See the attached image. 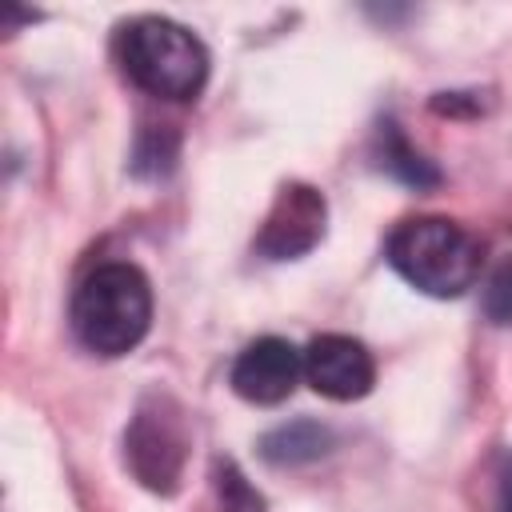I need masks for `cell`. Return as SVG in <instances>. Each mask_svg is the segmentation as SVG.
<instances>
[{
	"label": "cell",
	"mask_w": 512,
	"mask_h": 512,
	"mask_svg": "<svg viewBox=\"0 0 512 512\" xmlns=\"http://www.w3.org/2000/svg\"><path fill=\"white\" fill-rule=\"evenodd\" d=\"M320 236H324V196L308 184H288L280 188L256 244L272 260H296Z\"/></svg>",
	"instance_id": "cell-7"
},
{
	"label": "cell",
	"mask_w": 512,
	"mask_h": 512,
	"mask_svg": "<svg viewBox=\"0 0 512 512\" xmlns=\"http://www.w3.org/2000/svg\"><path fill=\"white\" fill-rule=\"evenodd\" d=\"M120 64L132 84L160 100H192L208 80L204 44L176 20L144 16L120 36Z\"/></svg>",
	"instance_id": "cell-2"
},
{
	"label": "cell",
	"mask_w": 512,
	"mask_h": 512,
	"mask_svg": "<svg viewBox=\"0 0 512 512\" xmlns=\"http://www.w3.org/2000/svg\"><path fill=\"white\" fill-rule=\"evenodd\" d=\"M304 376V352L280 336L252 340L232 364V388L252 404H280Z\"/></svg>",
	"instance_id": "cell-6"
},
{
	"label": "cell",
	"mask_w": 512,
	"mask_h": 512,
	"mask_svg": "<svg viewBox=\"0 0 512 512\" xmlns=\"http://www.w3.org/2000/svg\"><path fill=\"white\" fill-rule=\"evenodd\" d=\"M484 312L496 320V324H508L512 320V260H504L488 284H484Z\"/></svg>",
	"instance_id": "cell-10"
},
{
	"label": "cell",
	"mask_w": 512,
	"mask_h": 512,
	"mask_svg": "<svg viewBox=\"0 0 512 512\" xmlns=\"http://www.w3.org/2000/svg\"><path fill=\"white\" fill-rule=\"evenodd\" d=\"M216 492H220V508L224 512H268L264 496L244 480V472L236 464H220L216 468Z\"/></svg>",
	"instance_id": "cell-9"
},
{
	"label": "cell",
	"mask_w": 512,
	"mask_h": 512,
	"mask_svg": "<svg viewBox=\"0 0 512 512\" xmlns=\"http://www.w3.org/2000/svg\"><path fill=\"white\" fill-rule=\"evenodd\" d=\"M152 324V288L132 264L96 268L72 300V328L80 344L96 356L132 352Z\"/></svg>",
	"instance_id": "cell-1"
},
{
	"label": "cell",
	"mask_w": 512,
	"mask_h": 512,
	"mask_svg": "<svg viewBox=\"0 0 512 512\" xmlns=\"http://www.w3.org/2000/svg\"><path fill=\"white\" fill-rule=\"evenodd\" d=\"M316 452H324V432L316 424H288V428H280V432H272L264 440V456L276 460V464H284V460L288 464L292 460H308Z\"/></svg>",
	"instance_id": "cell-8"
},
{
	"label": "cell",
	"mask_w": 512,
	"mask_h": 512,
	"mask_svg": "<svg viewBox=\"0 0 512 512\" xmlns=\"http://www.w3.org/2000/svg\"><path fill=\"white\" fill-rule=\"evenodd\" d=\"M500 512H512V456L500 468Z\"/></svg>",
	"instance_id": "cell-11"
},
{
	"label": "cell",
	"mask_w": 512,
	"mask_h": 512,
	"mask_svg": "<svg viewBox=\"0 0 512 512\" xmlns=\"http://www.w3.org/2000/svg\"><path fill=\"white\" fill-rule=\"evenodd\" d=\"M124 452H128V468L136 472V480L144 488L172 492L180 484L184 456H188V436H184L180 412L160 396L144 400L128 424Z\"/></svg>",
	"instance_id": "cell-4"
},
{
	"label": "cell",
	"mask_w": 512,
	"mask_h": 512,
	"mask_svg": "<svg viewBox=\"0 0 512 512\" xmlns=\"http://www.w3.org/2000/svg\"><path fill=\"white\" fill-rule=\"evenodd\" d=\"M304 380L328 400H360L372 388L376 368L360 340L328 332L304 348Z\"/></svg>",
	"instance_id": "cell-5"
},
{
	"label": "cell",
	"mask_w": 512,
	"mask_h": 512,
	"mask_svg": "<svg viewBox=\"0 0 512 512\" xmlns=\"http://www.w3.org/2000/svg\"><path fill=\"white\" fill-rule=\"evenodd\" d=\"M388 260L412 288L428 296H460L480 272L476 240L444 216L404 220L388 236Z\"/></svg>",
	"instance_id": "cell-3"
}]
</instances>
